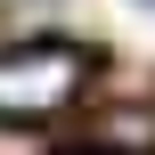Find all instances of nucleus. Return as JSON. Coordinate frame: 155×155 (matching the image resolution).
Here are the masks:
<instances>
[{"instance_id": "1", "label": "nucleus", "mask_w": 155, "mask_h": 155, "mask_svg": "<svg viewBox=\"0 0 155 155\" xmlns=\"http://www.w3.org/2000/svg\"><path fill=\"white\" fill-rule=\"evenodd\" d=\"M82 90H90V49H74V41L0 49V123H57Z\"/></svg>"}, {"instance_id": "2", "label": "nucleus", "mask_w": 155, "mask_h": 155, "mask_svg": "<svg viewBox=\"0 0 155 155\" xmlns=\"http://www.w3.org/2000/svg\"><path fill=\"white\" fill-rule=\"evenodd\" d=\"M139 8H155V0H139Z\"/></svg>"}, {"instance_id": "3", "label": "nucleus", "mask_w": 155, "mask_h": 155, "mask_svg": "<svg viewBox=\"0 0 155 155\" xmlns=\"http://www.w3.org/2000/svg\"><path fill=\"white\" fill-rule=\"evenodd\" d=\"M90 155H106V147H90Z\"/></svg>"}]
</instances>
